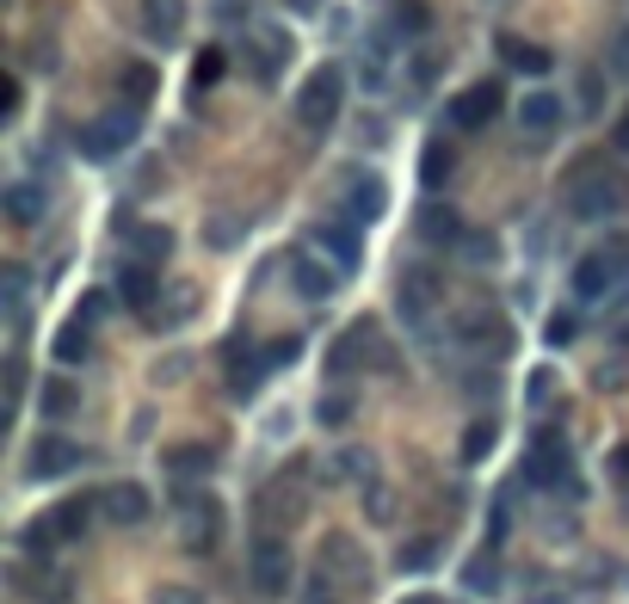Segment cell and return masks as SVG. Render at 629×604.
Listing matches in <instances>:
<instances>
[{
    "instance_id": "cell-1",
    "label": "cell",
    "mask_w": 629,
    "mask_h": 604,
    "mask_svg": "<svg viewBox=\"0 0 629 604\" xmlns=\"http://www.w3.org/2000/svg\"><path fill=\"white\" fill-rule=\"evenodd\" d=\"M562 204H568V216H580V222H605V216H617L629 204L623 167H611V161H574L562 174Z\"/></svg>"
},
{
    "instance_id": "cell-2",
    "label": "cell",
    "mask_w": 629,
    "mask_h": 604,
    "mask_svg": "<svg viewBox=\"0 0 629 604\" xmlns=\"http://www.w3.org/2000/svg\"><path fill=\"white\" fill-rule=\"evenodd\" d=\"M94 512H99L94 494H87V499H62L56 512H38V518L19 531V543H26L31 555H50L56 543H81V537H87V524H94Z\"/></svg>"
},
{
    "instance_id": "cell-3",
    "label": "cell",
    "mask_w": 629,
    "mask_h": 604,
    "mask_svg": "<svg viewBox=\"0 0 629 604\" xmlns=\"http://www.w3.org/2000/svg\"><path fill=\"white\" fill-rule=\"evenodd\" d=\"M524 482L543 487V494H562V499L580 494V475H574V457H568V438H562V432H537V438H531Z\"/></svg>"
},
{
    "instance_id": "cell-4",
    "label": "cell",
    "mask_w": 629,
    "mask_h": 604,
    "mask_svg": "<svg viewBox=\"0 0 629 604\" xmlns=\"http://www.w3.org/2000/svg\"><path fill=\"white\" fill-rule=\"evenodd\" d=\"M340 106H346V75L340 68H315L303 81V93H296V123L303 130H327L340 118Z\"/></svg>"
},
{
    "instance_id": "cell-5",
    "label": "cell",
    "mask_w": 629,
    "mask_h": 604,
    "mask_svg": "<svg viewBox=\"0 0 629 604\" xmlns=\"http://www.w3.org/2000/svg\"><path fill=\"white\" fill-rule=\"evenodd\" d=\"M136 130H142V118H136V106L99 111L94 123H81V155H87V161H118L124 148L136 142Z\"/></svg>"
},
{
    "instance_id": "cell-6",
    "label": "cell",
    "mask_w": 629,
    "mask_h": 604,
    "mask_svg": "<svg viewBox=\"0 0 629 604\" xmlns=\"http://www.w3.org/2000/svg\"><path fill=\"white\" fill-rule=\"evenodd\" d=\"M623 278H629V241H611V247H599V254H587L574 266V296L580 303H599V296H611Z\"/></svg>"
},
{
    "instance_id": "cell-7",
    "label": "cell",
    "mask_w": 629,
    "mask_h": 604,
    "mask_svg": "<svg viewBox=\"0 0 629 604\" xmlns=\"http://www.w3.org/2000/svg\"><path fill=\"white\" fill-rule=\"evenodd\" d=\"M451 334L463 339V346L488 351V358H500V351H512V327H507V315H494V309H488V303H475V309H456Z\"/></svg>"
},
{
    "instance_id": "cell-8",
    "label": "cell",
    "mask_w": 629,
    "mask_h": 604,
    "mask_svg": "<svg viewBox=\"0 0 629 604\" xmlns=\"http://www.w3.org/2000/svg\"><path fill=\"white\" fill-rule=\"evenodd\" d=\"M247 580H254L259 598H284V592H291V549H284L272 531L247 549Z\"/></svg>"
},
{
    "instance_id": "cell-9",
    "label": "cell",
    "mask_w": 629,
    "mask_h": 604,
    "mask_svg": "<svg viewBox=\"0 0 629 604\" xmlns=\"http://www.w3.org/2000/svg\"><path fill=\"white\" fill-rule=\"evenodd\" d=\"M216 537H223V512H216L210 494H186V524H179V543L191 555H210Z\"/></svg>"
},
{
    "instance_id": "cell-10",
    "label": "cell",
    "mask_w": 629,
    "mask_h": 604,
    "mask_svg": "<svg viewBox=\"0 0 629 604\" xmlns=\"http://www.w3.org/2000/svg\"><path fill=\"white\" fill-rule=\"evenodd\" d=\"M94 499H99V518H106V524H124V531L148 518V487H142V482H111V487H99Z\"/></svg>"
},
{
    "instance_id": "cell-11",
    "label": "cell",
    "mask_w": 629,
    "mask_h": 604,
    "mask_svg": "<svg viewBox=\"0 0 629 604\" xmlns=\"http://www.w3.org/2000/svg\"><path fill=\"white\" fill-rule=\"evenodd\" d=\"M507 106V93H500V81H475V87H463V93L451 99V123L456 130H482L494 111Z\"/></svg>"
},
{
    "instance_id": "cell-12",
    "label": "cell",
    "mask_w": 629,
    "mask_h": 604,
    "mask_svg": "<svg viewBox=\"0 0 629 604\" xmlns=\"http://www.w3.org/2000/svg\"><path fill=\"white\" fill-rule=\"evenodd\" d=\"M68 469H81V444L50 438V432H43V438L31 444V457H26V475H31V482H56V475H68Z\"/></svg>"
},
{
    "instance_id": "cell-13",
    "label": "cell",
    "mask_w": 629,
    "mask_h": 604,
    "mask_svg": "<svg viewBox=\"0 0 629 604\" xmlns=\"http://www.w3.org/2000/svg\"><path fill=\"white\" fill-rule=\"evenodd\" d=\"M247 56H254V81H278L284 75V56H291V38L284 31H254V43H247Z\"/></svg>"
},
{
    "instance_id": "cell-14",
    "label": "cell",
    "mask_w": 629,
    "mask_h": 604,
    "mask_svg": "<svg viewBox=\"0 0 629 604\" xmlns=\"http://www.w3.org/2000/svg\"><path fill=\"white\" fill-rule=\"evenodd\" d=\"M50 351H56V364H87L94 358V321H87V315L62 321L56 327V339H50Z\"/></svg>"
},
{
    "instance_id": "cell-15",
    "label": "cell",
    "mask_w": 629,
    "mask_h": 604,
    "mask_svg": "<svg viewBox=\"0 0 629 604\" xmlns=\"http://www.w3.org/2000/svg\"><path fill=\"white\" fill-rule=\"evenodd\" d=\"M556 123H562V99H556V93H543V87H537V93L519 99V130L524 136H549Z\"/></svg>"
},
{
    "instance_id": "cell-16",
    "label": "cell",
    "mask_w": 629,
    "mask_h": 604,
    "mask_svg": "<svg viewBox=\"0 0 629 604\" xmlns=\"http://www.w3.org/2000/svg\"><path fill=\"white\" fill-rule=\"evenodd\" d=\"M315 241L327 247V259H334V271H358V254H364L358 229H346V222H322V229H315Z\"/></svg>"
},
{
    "instance_id": "cell-17",
    "label": "cell",
    "mask_w": 629,
    "mask_h": 604,
    "mask_svg": "<svg viewBox=\"0 0 629 604\" xmlns=\"http://www.w3.org/2000/svg\"><path fill=\"white\" fill-rule=\"evenodd\" d=\"M432 296H439V278H432L426 266H414L402 278V321H414V327L426 321V315H432Z\"/></svg>"
},
{
    "instance_id": "cell-18",
    "label": "cell",
    "mask_w": 629,
    "mask_h": 604,
    "mask_svg": "<svg viewBox=\"0 0 629 604\" xmlns=\"http://www.w3.org/2000/svg\"><path fill=\"white\" fill-rule=\"evenodd\" d=\"M266 370H272L266 351H259V358H254V351H247V358L235 351V358H228V395H235V402H254L259 383H266Z\"/></svg>"
},
{
    "instance_id": "cell-19",
    "label": "cell",
    "mask_w": 629,
    "mask_h": 604,
    "mask_svg": "<svg viewBox=\"0 0 629 604\" xmlns=\"http://www.w3.org/2000/svg\"><path fill=\"white\" fill-rule=\"evenodd\" d=\"M291 284H296V296H308V303H327V296H334V271L315 266V254L291 259Z\"/></svg>"
},
{
    "instance_id": "cell-20",
    "label": "cell",
    "mask_w": 629,
    "mask_h": 604,
    "mask_svg": "<svg viewBox=\"0 0 629 604\" xmlns=\"http://www.w3.org/2000/svg\"><path fill=\"white\" fill-rule=\"evenodd\" d=\"M179 26H186V7L179 0H142V31L155 43H174Z\"/></svg>"
},
{
    "instance_id": "cell-21",
    "label": "cell",
    "mask_w": 629,
    "mask_h": 604,
    "mask_svg": "<svg viewBox=\"0 0 629 604\" xmlns=\"http://www.w3.org/2000/svg\"><path fill=\"white\" fill-rule=\"evenodd\" d=\"M118 87H124V106H148V99H155V87H161V75H155V62H142V56H136V62L118 68Z\"/></svg>"
},
{
    "instance_id": "cell-22",
    "label": "cell",
    "mask_w": 629,
    "mask_h": 604,
    "mask_svg": "<svg viewBox=\"0 0 629 604\" xmlns=\"http://www.w3.org/2000/svg\"><path fill=\"white\" fill-rule=\"evenodd\" d=\"M38 407L43 419H68L75 407H81V389L68 383V376H43V389H38Z\"/></svg>"
},
{
    "instance_id": "cell-23",
    "label": "cell",
    "mask_w": 629,
    "mask_h": 604,
    "mask_svg": "<svg viewBox=\"0 0 629 604\" xmlns=\"http://www.w3.org/2000/svg\"><path fill=\"white\" fill-rule=\"evenodd\" d=\"M500 56H507L519 75H549V62H556V56H549L543 43H531V38H500Z\"/></svg>"
},
{
    "instance_id": "cell-24",
    "label": "cell",
    "mask_w": 629,
    "mask_h": 604,
    "mask_svg": "<svg viewBox=\"0 0 629 604\" xmlns=\"http://www.w3.org/2000/svg\"><path fill=\"white\" fill-rule=\"evenodd\" d=\"M383 204H389V191H383V179H376V174L352 179V216H358V222H376V216H383Z\"/></svg>"
},
{
    "instance_id": "cell-25",
    "label": "cell",
    "mask_w": 629,
    "mask_h": 604,
    "mask_svg": "<svg viewBox=\"0 0 629 604\" xmlns=\"http://www.w3.org/2000/svg\"><path fill=\"white\" fill-rule=\"evenodd\" d=\"M210 469H216L210 444H179V450H167V475H210Z\"/></svg>"
},
{
    "instance_id": "cell-26",
    "label": "cell",
    "mask_w": 629,
    "mask_h": 604,
    "mask_svg": "<svg viewBox=\"0 0 629 604\" xmlns=\"http://www.w3.org/2000/svg\"><path fill=\"white\" fill-rule=\"evenodd\" d=\"M118 296L130 303V309H148V303H155V271H148V266H130V271L118 278Z\"/></svg>"
},
{
    "instance_id": "cell-27",
    "label": "cell",
    "mask_w": 629,
    "mask_h": 604,
    "mask_svg": "<svg viewBox=\"0 0 629 604\" xmlns=\"http://www.w3.org/2000/svg\"><path fill=\"white\" fill-rule=\"evenodd\" d=\"M7 216H13V222H38V216H43V191L26 186V179L7 186Z\"/></svg>"
},
{
    "instance_id": "cell-28",
    "label": "cell",
    "mask_w": 629,
    "mask_h": 604,
    "mask_svg": "<svg viewBox=\"0 0 629 604\" xmlns=\"http://www.w3.org/2000/svg\"><path fill=\"white\" fill-rule=\"evenodd\" d=\"M463 586H469V592H482V598H488V592H500V562H494V549L475 555V562L463 567Z\"/></svg>"
},
{
    "instance_id": "cell-29",
    "label": "cell",
    "mask_w": 629,
    "mask_h": 604,
    "mask_svg": "<svg viewBox=\"0 0 629 604\" xmlns=\"http://www.w3.org/2000/svg\"><path fill=\"white\" fill-rule=\"evenodd\" d=\"M494 438H500V426H494V419H475V426L463 432V463H488Z\"/></svg>"
},
{
    "instance_id": "cell-30",
    "label": "cell",
    "mask_w": 629,
    "mask_h": 604,
    "mask_svg": "<svg viewBox=\"0 0 629 604\" xmlns=\"http://www.w3.org/2000/svg\"><path fill=\"white\" fill-rule=\"evenodd\" d=\"M432 562H439V537H414L402 555H395V567H402V574H420V567H432Z\"/></svg>"
},
{
    "instance_id": "cell-31",
    "label": "cell",
    "mask_w": 629,
    "mask_h": 604,
    "mask_svg": "<svg viewBox=\"0 0 629 604\" xmlns=\"http://www.w3.org/2000/svg\"><path fill=\"white\" fill-rule=\"evenodd\" d=\"M444 174H451V142H444V136H432V142H426V161H420V179H426V186H439Z\"/></svg>"
},
{
    "instance_id": "cell-32",
    "label": "cell",
    "mask_w": 629,
    "mask_h": 604,
    "mask_svg": "<svg viewBox=\"0 0 629 604\" xmlns=\"http://www.w3.org/2000/svg\"><path fill=\"white\" fill-rule=\"evenodd\" d=\"M223 68H228L223 50H198V68H191V93H198V87H216V81H223Z\"/></svg>"
},
{
    "instance_id": "cell-33",
    "label": "cell",
    "mask_w": 629,
    "mask_h": 604,
    "mask_svg": "<svg viewBox=\"0 0 629 604\" xmlns=\"http://www.w3.org/2000/svg\"><path fill=\"white\" fill-rule=\"evenodd\" d=\"M167 247H174V235H167V229H136V254H142L148 266H155V259H167Z\"/></svg>"
},
{
    "instance_id": "cell-34",
    "label": "cell",
    "mask_w": 629,
    "mask_h": 604,
    "mask_svg": "<svg viewBox=\"0 0 629 604\" xmlns=\"http://www.w3.org/2000/svg\"><path fill=\"white\" fill-rule=\"evenodd\" d=\"M296 604H334V586H327V574H308L303 592H296Z\"/></svg>"
},
{
    "instance_id": "cell-35",
    "label": "cell",
    "mask_w": 629,
    "mask_h": 604,
    "mask_svg": "<svg viewBox=\"0 0 629 604\" xmlns=\"http://www.w3.org/2000/svg\"><path fill=\"white\" fill-rule=\"evenodd\" d=\"M352 419V395H322V426H346Z\"/></svg>"
},
{
    "instance_id": "cell-36",
    "label": "cell",
    "mask_w": 629,
    "mask_h": 604,
    "mask_svg": "<svg viewBox=\"0 0 629 604\" xmlns=\"http://www.w3.org/2000/svg\"><path fill=\"white\" fill-rule=\"evenodd\" d=\"M524 389H531V407H543V402H556V376L531 370V383H524Z\"/></svg>"
},
{
    "instance_id": "cell-37",
    "label": "cell",
    "mask_w": 629,
    "mask_h": 604,
    "mask_svg": "<svg viewBox=\"0 0 629 604\" xmlns=\"http://www.w3.org/2000/svg\"><path fill=\"white\" fill-rule=\"evenodd\" d=\"M605 469H611V482H617V487H629V438L611 450V463H605Z\"/></svg>"
},
{
    "instance_id": "cell-38",
    "label": "cell",
    "mask_w": 629,
    "mask_h": 604,
    "mask_svg": "<svg viewBox=\"0 0 629 604\" xmlns=\"http://www.w3.org/2000/svg\"><path fill=\"white\" fill-rule=\"evenodd\" d=\"M463 254L475 259V266H488V259H494V241H488V235H463Z\"/></svg>"
},
{
    "instance_id": "cell-39",
    "label": "cell",
    "mask_w": 629,
    "mask_h": 604,
    "mask_svg": "<svg viewBox=\"0 0 629 604\" xmlns=\"http://www.w3.org/2000/svg\"><path fill=\"white\" fill-rule=\"evenodd\" d=\"M296 351H303L296 339H272V346H266V364L278 370V364H291V358H296Z\"/></svg>"
},
{
    "instance_id": "cell-40",
    "label": "cell",
    "mask_w": 629,
    "mask_h": 604,
    "mask_svg": "<svg viewBox=\"0 0 629 604\" xmlns=\"http://www.w3.org/2000/svg\"><path fill=\"white\" fill-rule=\"evenodd\" d=\"M155 604H204V598L191 586H161V592H155Z\"/></svg>"
},
{
    "instance_id": "cell-41",
    "label": "cell",
    "mask_w": 629,
    "mask_h": 604,
    "mask_svg": "<svg viewBox=\"0 0 629 604\" xmlns=\"http://www.w3.org/2000/svg\"><path fill=\"white\" fill-rule=\"evenodd\" d=\"M568 339H574V315H556L549 321V346H568Z\"/></svg>"
},
{
    "instance_id": "cell-42",
    "label": "cell",
    "mask_w": 629,
    "mask_h": 604,
    "mask_svg": "<svg viewBox=\"0 0 629 604\" xmlns=\"http://www.w3.org/2000/svg\"><path fill=\"white\" fill-rule=\"evenodd\" d=\"M402 31H426V7H420V0H407L402 7Z\"/></svg>"
},
{
    "instance_id": "cell-43",
    "label": "cell",
    "mask_w": 629,
    "mask_h": 604,
    "mask_svg": "<svg viewBox=\"0 0 629 604\" xmlns=\"http://www.w3.org/2000/svg\"><path fill=\"white\" fill-rule=\"evenodd\" d=\"M611 148H617V155H623V161H629V111H623V118H617V130H611Z\"/></svg>"
},
{
    "instance_id": "cell-44",
    "label": "cell",
    "mask_w": 629,
    "mask_h": 604,
    "mask_svg": "<svg viewBox=\"0 0 629 604\" xmlns=\"http://www.w3.org/2000/svg\"><path fill=\"white\" fill-rule=\"evenodd\" d=\"M402 604H439V598H432V592H414V598H402Z\"/></svg>"
},
{
    "instance_id": "cell-45",
    "label": "cell",
    "mask_w": 629,
    "mask_h": 604,
    "mask_svg": "<svg viewBox=\"0 0 629 604\" xmlns=\"http://www.w3.org/2000/svg\"><path fill=\"white\" fill-rule=\"evenodd\" d=\"M617 346H629V327H623V334H617Z\"/></svg>"
},
{
    "instance_id": "cell-46",
    "label": "cell",
    "mask_w": 629,
    "mask_h": 604,
    "mask_svg": "<svg viewBox=\"0 0 629 604\" xmlns=\"http://www.w3.org/2000/svg\"><path fill=\"white\" fill-rule=\"evenodd\" d=\"M623 62H629V31H623Z\"/></svg>"
},
{
    "instance_id": "cell-47",
    "label": "cell",
    "mask_w": 629,
    "mask_h": 604,
    "mask_svg": "<svg viewBox=\"0 0 629 604\" xmlns=\"http://www.w3.org/2000/svg\"><path fill=\"white\" fill-rule=\"evenodd\" d=\"M303 7H308V0H303Z\"/></svg>"
}]
</instances>
